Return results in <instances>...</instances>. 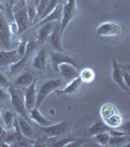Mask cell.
I'll return each instance as SVG.
<instances>
[{"instance_id": "cell-10", "label": "cell", "mask_w": 130, "mask_h": 147, "mask_svg": "<svg viewBox=\"0 0 130 147\" xmlns=\"http://www.w3.org/2000/svg\"><path fill=\"white\" fill-rule=\"evenodd\" d=\"M62 36L63 34L61 32V23L56 22L55 27H54L49 37L47 38V40L49 41V44L53 47L55 51H64L62 47Z\"/></svg>"}, {"instance_id": "cell-12", "label": "cell", "mask_w": 130, "mask_h": 147, "mask_svg": "<svg viewBox=\"0 0 130 147\" xmlns=\"http://www.w3.org/2000/svg\"><path fill=\"white\" fill-rule=\"evenodd\" d=\"M35 87H36V79H34V82L27 86V89L23 94V101H25V106L27 113L35 107V101H36V88Z\"/></svg>"}, {"instance_id": "cell-6", "label": "cell", "mask_w": 130, "mask_h": 147, "mask_svg": "<svg viewBox=\"0 0 130 147\" xmlns=\"http://www.w3.org/2000/svg\"><path fill=\"white\" fill-rule=\"evenodd\" d=\"M13 18L18 28V34H23V32L27 30L28 28L31 27L29 19H28V16H27L25 5L23 6L22 8H19L18 10H14Z\"/></svg>"}, {"instance_id": "cell-2", "label": "cell", "mask_w": 130, "mask_h": 147, "mask_svg": "<svg viewBox=\"0 0 130 147\" xmlns=\"http://www.w3.org/2000/svg\"><path fill=\"white\" fill-rule=\"evenodd\" d=\"M7 89H8L9 96L11 98L12 106L15 109L16 112L18 113V115L22 116V117H23L27 120H29L27 111L25 106V101H23V96L22 95V92L19 90L15 85L11 84L7 86Z\"/></svg>"}, {"instance_id": "cell-13", "label": "cell", "mask_w": 130, "mask_h": 147, "mask_svg": "<svg viewBox=\"0 0 130 147\" xmlns=\"http://www.w3.org/2000/svg\"><path fill=\"white\" fill-rule=\"evenodd\" d=\"M55 24L56 22H50L35 27V28H36L37 44H43L46 41L47 38L49 37V35L52 32V30H53L54 27H55Z\"/></svg>"}, {"instance_id": "cell-15", "label": "cell", "mask_w": 130, "mask_h": 147, "mask_svg": "<svg viewBox=\"0 0 130 147\" xmlns=\"http://www.w3.org/2000/svg\"><path fill=\"white\" fill-rule=\"evenodd\" d=\"M51 61H52V66H53V69L55 72H57V69H58V66L62 63H70L74 64V65H76L75 61L74 60V58H72L70 55L64 53V51H54L51 53Z\"/></svg>"}, {"instance_id": "cell-29", "label": "cell", "mask_w": 130, "mask_h": 147, "mask_svg": "<svg viewBox=\"0 0 130 147\" xmlns=\"http://www.w3.org/2000/svg\"><path fill=\"white\" fill-rule=\"evenodd\" d=\"M15 119H16V114L13 113L12 111L7 110V111L4 112V114H3V121H4V124H5L7 129H12Z\"/></svg>"}, {"instance_id": "cell-14", "label": "cell", "mask_w": 130, "mask_h": 147, "mask_svg": "<svg viewBox=\"0 0 130 147\" xmlns=\"http://www.w3.org/2000/svg\"><path fill=\"white\" fill-rule=\"evenodd\" d=\"M82 84H83V82H81L80 78L77 77L72 80H70V82H68V84L65 88H63V89L58 88L54 92H55L57 95H64V94H65V95H74V94H76L77 92L79 91Z\"/></svg>"}, {"instance_id": "cell-36", "label": "cell", "mask_w": 130, "mask_h": 147, "mask_svg": "<svg viewBox=\"0 0 130 147\" xmlns=\"http://www.w3.org/2000/svg\"><path fill=\"white\" fill-rule=\"evenodd\" d=\"M6 134H7V131L0 125V139H3L4 137H5Z\"/></svg>"}, {"instance_id": "cell-3", "label": "cell", "mask_w": 130, "mask_h": 147, "mask_svg": "<svg viewBox=\"0 0 130 147\" xmlns=\"http://www.w3.org/2000/svg\"><path fill=\"white\" fill-rule=\"evenodd\" d=\"M121 34V27L115 22H104L95 30V35L100 38L117 37Z\"/></svg>"}, {"instance_id": "cell-20", "label": "cell", "mask_w": 130, "mask_h": 147, "mask_svg": "<svg viewBox=\"0 0 130 147\" xmlns=\"http://www.w3.org/2000/svg\"><path fill=\"white\" fill-rule=\"evenodd\" d=\"M11 34L12 32H10L9 27L0 30V46L4 50L11 49Z\"/></svg>"}, {"instance_id": "cell-9", "label": "cell", "mask_w": 130, "mask_h": 147, "mask_svg": "<svg viewBox=\"0 0 130 147\" xmlns=\"http://www.w3.org/2000/svg\"><path fill=\"white\" fill-rule=\"evenodd\" d=\"M57 72L60 73L62 78L67 82H70L75 78L78 77L79 72H78V66L74 65L70 63H62L58 66Z\"/></svg>"}, {"instance_id": "cell-34", "label": "cell", "mask_w": 130, "mask_h": 147, "mask_svg": "<svg viewBox=\"0 0 130 147\" xmlns=\"http://www.w3.org/2000/svg\"><path fill=\"white\" fill-rule=\"evenodd\" d=\"M9 96V92L7 87L0 86V101H3L7 99V97Z\"/></svg>"}, {"instance_id": "cell-7", "label": "cell", "mask_w": 130, "mask_h": 147, "mask_svg": "<svg viewBox=\"0 0 130 147\" xmlns=\"http://www.w3.org/2000/svg\"><path fill=\"white\" fill-rule=\"evenodd\" d=\"M70 121L65 120L59 124H52L47 127H41L42 131H44L49 137H58L67 134L70 130Z\"/></svg>"}, {"instance_id": "cell-11", "label": "cell", "mask_w": 130, "mask_h": 147, "mask_svg": "<svg viewBox=\"0 0 130 147\" xmlns=\"http://www.w3.org/2000/svg\"><path fill=\"white\" fill-rule=\"evenodd\" d=\"M21 59L20 55L18 53L17 48L10 49V50H0V68L8 67L16 62H18Z\"/></svg>"}, {"instance_id": "cell-24", "label": "cell", "mask_w": 130, "mask_h": 147, "mask_svg": "<svg viewBox=\"0 0 130 147\" xmlns=\"http://www.w3.org/2000/svg\"><path fill=\"white\" fill-rule=\"evenodd\" d=\"M129 143V134L124 136H110L109 145L111 146H124Z\"/></svg>"}, {"instance_id": "cell-39", "label": "cell", "mask_w": 130, "mask_h": 147, "mask_svg": "<svg viewBox=\"0 0 130 147\" xmlns=\"http://www.w3.org/2000/svg\"><path fill=\"white\" fill-rule=\"evenodd\" d=\"M18 1H19V0H17V2H18Z\"/></svg>"}, {"instance_id": "cell-27", "label": "cell", "mask_w": 130, "mask_h": 147, "mask_svg": "<svg viewBox=\"0 0 130 147\" xmlns=\"http://www.w3.org/2000/svg\"><path fill=\"white\" fill-rule=\"evenodd\" d=\"M93 140L98 143L101 146H107L109 145V139H110V134L109 131H104L101 134H95V136H92Z\"/></svg>"}, {"instance_id": "cell-38", "label": "cell", "mask_w": 130, "mask_h": 147, "mask_svg": "<svg viewBox=\"0 0 130 147\" xmlns=\"http://www.w3.org/2000/svg\"><path fill=\"white\" fill-rule=\"evenodd\" d=\"M0 12H4V5L2 3V0H0Z\"/></svg>"}, {"instance_id": "cell-37", "label": "cell", "mask_w": 130, "mask_h": 147, "mask_svg": "<svg viewBox=\"0 0 130 147\" xmlns=\"http://www.w3.org/2000/svg\"><path fill=\"white\" fill-rule=\"evenodd\" d=\"M39 0H25V3H30V4H34V5L36 6L37 3H38Z\"/></svg>"}, {"instance_id": "cell-23", "label": "cell", "mask_w": 130, "mask_h": 147, "mask_svg": "<svg viewBox=\"0 0 130 147\" xmlns=\"http://www.w3.org/2000/svg\"><path fill=\"white\" fill-rule=\"evenodd\" d=\"M110 129H111V127H109L108 125L105 124V123H104V122H99V121H98V122H95L90 127H89L87 134H88L89 136L92 137L93 136H95V134H101V132L109 131Z\"/></svg>"}, {"instance_id": "cell-19", "label": "cell", "mask_w": 130, "mask_h": 147, "mask_svg": "<svg viewBox=\"0 0 130 147\" xmlns=\"http://www.w3.org/2000/svg\"><path fill=\"white\" fill-rule=\"evenodd\" d=\"M46 59H47V51L46 49L42 48L37 52L32 60V67L38 71H45L46 67Z\"/></svg>"}, {"instance_id": "cell-8", "label": "cell", "mask_w": 130, "mask_h": 147, "mask_svg": "<svg viewBox=\"0 0 130 147\" xmlns=\"http://www.w3.org/2000/svg\"><path fill=\"white\" fill-rule=\"evenodd\" d=\"M112 80L119 85L122 90H124L127 94H130V86H128L124 82L122 69L120 67V64L117 63L115 58H113L112 61Z\"/></svg>"}, {"instance_id": "cell-30", "label": "cell", "mask_w": 130, "mask_h": 147, "mask_svg": "<svg viewBox=\"0 0 130 147\" xmlns=\"http://www.w3.org/2000/svg\"><path fill=\"white\" fill-rule=\"evenodd\" d=\"M58 4H59V0H49V2H48V4H47L45 10H44V12L42 13V15L40 16L38 22H39L40 20H42V19L45 18L46 16H48L49 14H50L51 12L56 8V6L58 5Z\"/></svg>"}, {"instance_id": "cell-21", "label": "cell", "mask_w": 130, "mask_h": 147, "mask_svg": "<svg viewBox=\"0 0 130 147\" xmlns=\"http://www.w3.org/2000/svg\"><path fill=\"white\" fill-rule=\"evenodd\" d=\"M34 79L35 78L32 76V74L30 72H28V71H27V72H23L21 74V75L18 76L17 79L15 80V85L27 87L34 82Z\"/></svg>"}, {"instance_id": "cell-4", "label": "cell", "mask_w": 130, "mask_h": 147, "mask_svg": "<svg viewBox=\"0 0 130 147\" xmlns=\"http://www.w3.org/2000/svg\"><path fill=\"white\" fill-rule=\"evenodd\" d=\"M76 0H68V2L63 5L62 11V19H61V32L64 34L65 28L68 27V25L72 22L76 16Z\"/></svg>"}, {"instance_id": "cell-26", "label": "cell", "mask_w": 130, "mask_h": 147, "mask_svg": "<svg viewBox=\"0 0 130 147\" xmlns=\"http://www.w3.org/2000/svg\"><path fill=\"white\" fill-rule=\"evenodd\" d=\"M78 77L80 78L82 82H85V84H90V82H93L95 80V72L94 70H92L91 68H85L81 72L79 73Z\"/></svg>"}, {"instance_id": "cell-5", "label": "cell", "mask_w": 130, "mask_h": 147, "mask_svg": "<svg viewBox=\"0 0 130 147\" xmlns=\"http://www.w3.org/2000/svg\"><path fill=\"white\" fill-rule=\"evenodd\" d=\"M37 45H38V44H37V42L35 41L34 39L27 40V48H25V54H23V56L18 61V62H16L15 64L11 65V68H10L11 76H13V75H15V74L19 73L23 67H25V65H27V60L29 59L30 55H31V54L35 51Z\"/></svg>"}, {"instance_id": "cell-35", "label": "cell", "mask_w": 130, "mask_h": 147, "mask_svg": "<svg viewBox=\"0 0 130 147\" xmlns=\"http://www.w3.org/2000/svg\"><path fill=\"white\" fill-rule=\"evenodd\" d=\"M74 139L72 138H66V139H63V140H60V141H57L56 143H53L52 145L53 146H67L68 145L70 142H72Z\"/></svg>"}, {"instance_id": "cell-1", "label": "cell", "mask_w": 130, "mask_h": 147, "mask_svg": "<svg viewBox=\"0 0 130 147\" xmlns=\"http://www.w3.org/2000/svg\"><path fill=\"white\" fill-rule=\"evenodd\" d=\"M63 84V80L60 79H52L48 80L46 82H44L43 84L40 85L38 92L36 93V101H35V107H40L44 100L49 96V94H51L52 92H54L56 89L60 88Z\"/></svg>"}, {"instance_id": "cell-33", "label": "cell", "mask_w": 130, "mask_h": 147, "mask_svg": "<svg viewBox=\"0 0 130 147\" xmlns=\"http://www.w3.org/2000/svg\"><path fill=\"white\" fill-rule=\"evenodd\" d=\"M9 84H10L9 79L1 72V71H0V85H1V86H4V87H7Z\"/></svg>"}, {"instance_id": "cell-32", "label": "cell", "mask_w": 130, "mask_h": 147, "mask_svg": "<svg viewBox=\"0 0 130 147\" xmlns=\"http://www.w3.org/2000/svg\"><path fill=\"white\" fill-rule=\"evenodd\" d=\"M27 40H21L20 43H19V46L17 47V50H18V53L19 55H20V57L22 58V57L23 56V54H25V48H27Z\"/></svg>"}, {"instance_id": "cell-18", "label": "cell", "mask_w": 130, "mask_h": 147, "mask_svg": "<svg viewBox=\"0 0 130 147\" xmlns=\"http://www.w3.org/2000/svg\"><path fill=\"white\" fill-rule=\"evenodd\" d=\"M29 114V119L35 122L36 124H38L40 127H47V125H50L53 123L51 121H49L45 116H43L40 113L38 107H34L28 112Z\"/></svg>"}, {"instance_id": "cell-17", "label": "cell", "mask_w": 130, "mask_h": 147, "mask_svg": "<svg viewBox=\"0 0 130 147\" xmlns=\"http://www.w3.org/2000/svg\"><path fill=\"white\" fill-rule=\"evenodd\" d=\"M62 11H63V5L61 3H59L56 6V8L49 14L48 16H46L44 19L40 20L39 22H37L34 27H37V26L43 25L45 23H50V22H60L62 19Z\"/></svg>"}, {"instance_id": "cell-31", "label": "cell", "mask_w": 130, "mask_h": 147, "mask_svg": "<svg viewBox=\"0 0 130 147\" xmlns=\"http://www.w3.org/2000/svg\"><path fill=\"white\" fill-rule=\"evenodd\" d=\"M25 8H27V16H28V19H29L30 25H31L32 22L34 21L35 14H36V6L34 5V4H30V3H25Z\"/></svg>"}, {"instance_id": "cell-22", "label": "cell", "mask_w": 130, "mask_h": 147, "mask_svg": "<svg viewBox=\"0 0 130 147\" xmlns=\"http://www.w3.org/2000/svg\"><path fill=\"white\" fill-rule=\"evenodd\" d=\"M123 122H124L123 117H122L119 112H117L115 114H113V116H111V117L106 120L104 123H105L109 127H111V129H117L121 127V125L123 124Z\"/></svg>"}, {"instance_id": "cell-28", "label": "cell", "mask_w": 130, "mask_h": 147, "mask_svg": "<svg viewBox=\"0 0 130 147\" xmlns=\"http://www.w3.org/2000/svg\"><path fill=\"white\" fill-rule=\"evenodd\" d=\"M48 2H49V0H39L38 1V3H37V5H36V14H35L34 21L32 22L31 26H34L35 24L38 22L40 16L42 15V13H43L44 10H45Z\"/></svg>"}, {"instance_id": "cell-25", "label": "cell", "mask_w": 130, "mask_h": 147, "mask_svg": "<svg viewBox=\"0 0 130 147\" xmlns=\"http://www.w3.org/2000/svg\"><path fill=\"white\" fill-rule=\"evenodd\" d=\"M117 111V109L111 103H107V104H104V105L101 107V110H100V115H101V118L103 119V121L105 122L106 120L109 119L111 116H113V114H115Z\"/></svg>"}, {"instance_id": "cell-16", "label": "cell", "mask_w": 130, "mask_h": 147, "mask_svg": "<svg viewBox=\"0 0 130 147\" xmlns=\"http://www.w3.org/2000/svg\"><path fill=\"white\" fill-rule=\"evenodd\" d=\"M17 124L22 134L25 137H27L28 139H31L35 136L36 132H35L34 129L32 127V125L28 123V120L25 119L23 117L19 115L17 118Z\"/></svg>"}]
</instances>
